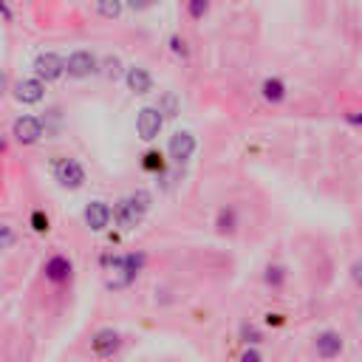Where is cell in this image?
Returning <instances> with one entry per match:
<instances>
[{
    "label": "cell",
    "mask_w": 362,
    "mask_h": 362,
    "mask_svg": "<svg viewBox=\"0 0 362 362\" xmlns=\"http://www.w3.org/2000/svg\"><path fill=\"white\" fill-rule=\"evenodd\" d=\"M150 204H153L150 192L136 189L133 195H127V198H122V201L116 204V209H113V221H116L122 229H136V226L141 223L144 212L150 209Z\"/></svg>",
    "instance_id": "obj_1"
},
{
    "label": "cell",
    "mask_w": 362,
    "mask_h": 362,
    "mask_svg": "<svg viewBox=\"0 0 362 362\" xmlns=\"http://www.w3.org/2000/svg\"><path fill=\"white\" fill-rule=\"evenodd\" d=\"M51 173H54L57 184L65 187V189H79L85 184V170H82V164L76 158H68V156L54 158L51 161Z\"/></svg>",
    "instance_id": "obj_2"
},
{
    "label": "cell",
    "mask_w": 362,
    "mask_h": 362,
    "mask_svg": "<svg viewBox=\"0 0 362 362\" xmlns=\"http://www.w3.org/2000/svg\"><path fill=\"white\" fill-rule=\"evenodd\" d=\"M34 74H37L40 82H54V79H59L65 74V59L59 54H54V51H45V54H40L34 59Z\"/></svg>",
    "instance_id": "obj_3"
},
{
    "label": "cell",
    "mask_w": 362,
    "mask_h": 362,
    "mask_svg": "<svg viewBox=\"0 0 362 362\" xmlns=\"http://www.w3.org/2000/svg\"><path fill=\"white\" fill-rule=\"evenodd\" d=\"M96 68H99V62H96V57L90 54V51H74L68 59H65V71H68V76H74V79H85V76H90V74H96Z\"/></svg>",
    "instance_id": "obj_4"
},
{
    "label": "cell",
    "mask_w": 362,
    "mask_h": 362,
    "mask_svg": "<svg viewBox=\"0 0 362 362\" xmlns=\"http://www.w3.org/2000/svg\"><path fill=\"white\" fill-rule=\"evenodd\" d=\"M161 124H164V116L156 107H141L136 116V130H139V139L144 141H153L161 133Z\"/></svg>",
    "instance_id": "obj_5"
},
{
    "label": "cell",
    "mask_w": 362,
    "mask_h": 362,
    "mask_svg": "<svg viewBox=\"0 0 362 362\" xmlns=\"http://www.w3.org/2000/svg\"><path fill=\"white\" fill-rule=\"evenodd\" d=\"M11 136L20 141V144H37L40 136H42V122L37 116H20L14 119L11 124Z\"/></svg>",
    "instance_id": "obj_6"
},
{
    "label": "cell",
    "mask_w": 362,
    "mask_h": 362,
    "mask_svg": "<svg viewBox=\"0 0 362 362\" xmlns=\"http://www.w3.org/2000/svg\"><path fill=\"white\" fill-rule=\"evenodd\" d=\"M167 153H170V158H173V161H178V164L189 161V158H192V153H195V136H192V133H187V130L173 133V136H170V144H167Z\"/></svg>",
    "instance_id": "obj_7"
},
{
    "label": "cell",
    "mask_w": 362,
    "mask_h": 362,
    "mask_svg": "<svg viewBox=\"0 0 362 362\" xmlns=\"http://www.w3.org/2000/svg\"><path fill=\"white\" fill-rule=\"evenodd\" d=\"M119 345H122V337H119V331H113V328H102V331H96V337L90 339V351H93L96 356H113V354L119 351Z\"/></svg>",
    "instance_id": "obj_8"
},
{
    "label": "cell",
    "mask_w": 362,
    "mask_h": 362,
    "mask_svg": "<svg viewBox=\"0 0 362 362\" xmlns=\"http://www.w3.org/2000/svg\"><path fill=\"white\" fill-rule=\"evenodd\" d=\"M42 93H45V88H42V82H40L37 76L20 79V82L14 85V99H17L20 105H34V102L42 99Z\"/></svg>",
    "instance_id": "obj_9"
},
{
    "label": "cell",
    "mask_w": 362,
    "mask_h": 362,
    "mask_svg": "<svg viewBox=\"0 0 362 362\" xmlns=\"http://www.w3.org/2000/svg\"><path fill=\"white\" fill-rule=\"evenodd\" d=\"M110 218H113V212H110V206H107L105 201H90V204L85 206V223H88L93 232L107 229Z\"/></svg>",
    "instance_id": "obj_10"
},
{
    "label": "cell",
    "mask_w": 362,
    "mask_h": 362,
    "mask_svg": "<svg viewBox=\"0 0 362 362\" xmlns=\"http://www.w3.org/2000/svg\"><path fill=\"white\" fill-rule=\"evenodd\" d=\"M314 351H317L322 359H334V356H339V351H342V337H339L337 331H322V334H317V339H314Z\"/></svg>",
    "instance_id": "obj_11"
},
{
    "label": "cell",
    "mask_w": 362,
    "mask_h": 362,
    "mask_svg": "<svg viewBox=\"0 0 362 362\" xmlns=\"http://www.w3.org/2000/svg\"><path fill=\"white\" fill-rule=\"evenodd\" d=\"M42 272H45V280H51V283H65V280L71 277V260L62 257V255H54V257L45 260Z\"/></svg>",
    "instance_id": "obj_12"
},
{
    "label": "cell",
    "mask_w": 362,
    "mask_h": 362,
    "mask_svg": "<svg viewBox=\"0 0 362 362\" xmlns=\"http://www.w3.org/2000/svg\"><path fill=\"white\" fill-rule=\"evenodd\" d=\"M127 88L133 90V93H147L150 88H153V76H150V71L147 68H141V65H133V68H127Z\"/></svg>",
    "instance_id": "obj_13"
},
{
    "label": "cell",
    "mask_w": 362,
    "mask_h": 362,
    "mask_svg": "<svg viewBox=\"0 0 362 362\" xmlns=\"http://www.w3.org/2000/svg\"><path fill=\"white\" fill-rule=\"evenodd\" d=\"M260 90H263V99H266V102H283V96H286V85H283L277 76L266 79V82L260 85Z\"/></svg>",
    "instance_id": "obj_14"
},
{
    "label": "cell",
    "mask_w": 362,
    "mask_h": 362,
    "mask_svg": "<svg viewBox=\"0 0 362 362\" xmlns=\"http://www.w3.org/2000/svg\"><path fill=\"white\" fill-rule=\"evenodd\" d=\"M156 110L161 113V116H175L178 113V96L175 93H161V99H158V105H156Z\"/></svg>",
    "instance_id": "obj_15"
},
{
    "label": "cell",
    "mask_w": 362,
    "mask_h": 362,
    "mask_svg": "<svg viewBox=\"0 0 362 362\" xmlns=\"http://www.w3.org/2000/svg\"><path fill=\"white\" fill-rule=\"evenodd\" d=\"M141 167H144L147 173H161V170H164V156H161V153H156V150H150V153H144Z\"/></svg>",
    "instance_id": "obj_16"
},
{
    "label": "cell",
    "mask_w": 362,
    "mask_h": 362,
    "mask_svg": "<svg viewBox=\"0 0 362 362\" xmlns=\"http://www.w3.org/2000/svg\"><path fill=\"white\" fill-rule=\"evenodd\" d=\"M17 240V232L11 223H0V249H8Z\"/></svg>",
    "instance_id": "obj_17"
},
{
    "label": "cell",
    "mask_w": 362,
    "mask_h": 362,
    "mask_svg": "<svg viewBox=\"0 0 362 362\" xmlns=\"http://www.w3.org/2000/svg\"><path fill=\"white\" fill-rule=\"evenodd\" d=\"M96 11L105 17H119L122 14V3H96Z\"/></svg>",
    "instance_id": "obj_18"
},
{
    "label": "cell",
    "mask_w": 362,
    "mask_h": 362,
    "mask_svg": "<svg viewBox=\"0 0 362 362\" xmlns=\"http://www.w3.org/2000/svg\"><path fill=\"white\" fill-rule=\"evenodd\" d=\"M31 229H34V232H48V215L37 209V212L31 215Z\"/></svg>",
    "instance_id": "obj_19"
},
{
    "label": "cell",
    "mask_w": 362,
    "mask_h": 362,
    "mask_svg": "<svg viewBox=\"0 0 362 362\" xmlns=\"http://www.w3.org/2000/svg\"><path fill=\"white\" fill-rule=\"evenodd\" d=\"M218 226H221V229H232V226H235V209H221Z\"/></svg>",
    "instance_id": "obj_20"
},
{
    "label": "cell",
    "mask_w": 362,
    "mask_h": 362,
    "mask_svg": "<svg viewBox=\"0 0 362 362\" xmlns=\"http://www.w3.org/2000/svg\"><path fill=\"white\" fill-rule=\"evenodd\" d=\"M266 283L280 286V283H283V269H280V266H269V269H266Z\"/></svg>",
    "instance_id": "obj_21"
},
{
    "label": "cell",
    "mask_w": 362,
    "mask_h": 362,
    "mask_svg": "<svg viewBox=\"0 0 362 362\" xmlns=\"http://www.w3.org/2000/svg\"><path fill=\"white\" fill-rule=\"evenodd\" d=\"M206 8H209L206 3H189V14H192V17H201Z\"/></svg>",
    "instance_id": "obj_22"
},
{
    "label": "cell",
    "mask_w": 362,
    "mask_h": 362,
    "mask_svg": "<svg viewBox=\"0 0 362 362\" xmlns=\"http://www.w3.org/2000/svg\"><path fill=\"white\" fill-rule=\"evenodd\" d=\"M170 45H173V51H175V54H187V48H184V40L173 37V40H170Z\"/></svg>",
    "instance_id": "obj_23"
},
{
    "label": "cell",
    "mask_w": 362,
    "mask_h": 362,
    "mask_svg": "<svg viewBox=\"0 0 362 362\" xmlns=\"http://www.w3.org/2000/svg\"><path fill=\"white\" fill-rule=\"evenodd\" d=\"M240 362H260V354H257V351H246V354L240 356Z\"/></svg>",
    "instance_id": "obj_24"
},
{
    "label": "cell",
    "mask_w": 362,
    "mask_h": 362,
    "mask_svg": "<svg viewBox=\"0 0 362 362\" xmlns=\"http://www.w3.org/2000/svg\"><path fill=\"white\" fill-rule=\"evenodd\" d=\"M351 274H354V280L362 286V263H354V266H351Z\"/></svg>",
    "instance_id": "obj_25"
},
{
    "label": "cell",
    "mask_w": 362,
    "mask_h": 362,
    "mask_svg": "<svg viewBox=\"0 0 362 362\" xmlns=\"http://www.w3.org/2000/svg\"><path fill=\"white\" fill-rule=\"evenodd\" d=\"M243 337H249V339H246V342H257V339H260V337H257V331H255V328H243Z\"/></svg>",
    "instance_id": "obj_26"
},
{
    "label": "cell",
    "mask_w": 362,
    "mask_h": 362,
    "mask_svg": "<svg viewBox=\"0 0 362 362\" xmlns=\"http://www.w3.org/2000/svg\"><path fill=\"white\" fill-rule=\"evenodd\" d=\"M6 85H8V76H6V71H3V68H0V93H3V90H6Z\"/></svg>",
    "instance_id": "obj_27"
},
{
    "label": "cell",
    "mask_w": 362,
    "mask_h": 362,
    "mask_svg": "<svg viewBox=\"0 0 362 362\" xmlns=\"http://www.w3.org/2000/svg\"><path fill=\"white\" fill-rule=\"evenodd\" d=\"M266 322H274V325H280L283 320H280V314H269V317H266Z\"/></svg>",
    "instance_id": "obj_28"
},
{
    "label": "cell",
    "mask_w": 362,
    "mask_h": 362,
    "mask_svg": "<svg viewBox=\"0 0 362 362\" xmlns=\"http://www.w3.org/2000/svg\"><path fill=\"white\" fill-rule=\"evenodd\" d=\"M351 122H362V116H351Z\"/></svg>",
    "instance_id": "obj_29"
},
{
    "label": "cell",
    "mask_w": 362,
    "mask_h": 362,
    "mask_svg": "<svg viewBox=\"0 0 362 362\" xmlns=\"http://www.w3.org/2000/svg\"><path fill=\"white\" fill-rule=\"evenodd\" d=\"M3 150H6V141H3V139H0V153H3Z\"/></svg>",
    "instance_id": "obj_30"
},
{
    "label": "cell",
    "mask_w": 362,
    "mask_h": 362,
    "mask_svg": "<svg viewBox=\"0 0 362 362\" xmlns=\"http://www.w3.org/2000/svg\"><path fill=\"white\" fill-rule=\"evenodd\" d=\"M359 317H362V308H359Z\"/></svg>",
    "instance_id": "obj_31"
}]
</instances>
